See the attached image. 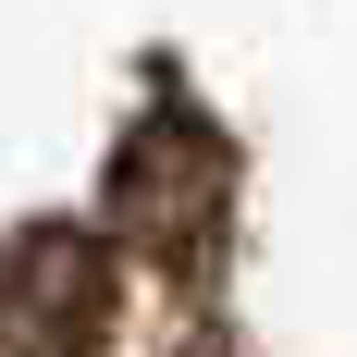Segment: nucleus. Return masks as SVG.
Masks as SVG:
<instances>
[{
    "mask_svg": "<svg viewBox=\"0 0 357 357\" xmlns=\"http://www.w3.org/2000/svg\"><path fill=\"white\" fill-rule=\"evenodd\" d=\"M111 234L148 259V271H173V284H210L222 271V234H234V136H222L210 111H136V136L111 148Z\"/></svg>",
    "mask_w": 357,
    "mask_h": 357,
    "instance_id": "f257e3e1",
    "label": "nucleus"
},
{
    "mask_svg": "<svg viewBox=\"0 0 357 357\" xmlns=\"http://www.w3.org/2000/svg\"><path fill=\"white\" fill-rule=\"evenodd\" d=\"M123 321V259L86 222L0 234V357H99Z\"/></svg>",
    "mask_w": 357,
    "mask_h": 357,
    "instance_id": "f03ea898",
    "label": "nucleus"
},
{
    "mask_svg": "<svg viewBox=\"0 0 357 357\" xmlns=\"http://www.w3.org/2000/svg\"><path fill=\"white\" fill-rule=\"evenodd\" d=\"M185 357H234V333H197V345H185Z\"/></svg>",
    "mask_w": 357,
    "mask_h": 357,
    "instance_id": "7ed1b4c3",
    "label": "nucleus"
}]
</instances>
